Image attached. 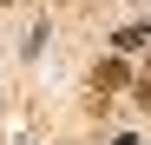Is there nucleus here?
Masks as SVG:
<instances>
[{"instance_id":"f257e3e1","label":"nucleus","mask_w":151,"mask_h":145,"mask_svg":"<svg viewBox=\"0 0 151 145\" xmlns=\"http://www.w3.org/2000/svg\"><path fill=\"white\" fill-rule=\"evenodd\" d=\"M138 46H151V20H138V27L118 33V53H138Z\"/></svg>"}]
</instances>
